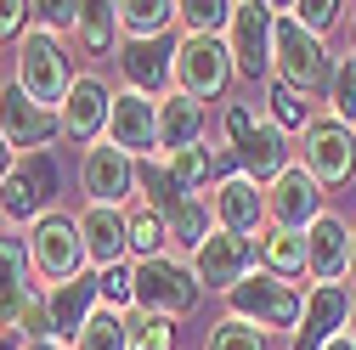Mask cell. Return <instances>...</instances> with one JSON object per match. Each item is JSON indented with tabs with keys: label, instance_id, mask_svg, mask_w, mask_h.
<instances>
[{
	"label": "cell",
	"instance_id": "cell-6",
	"mask_svg": "<svg viewBox=\"0 0 356 350\" xmlns=\"http://www.w3.org/2000/svg\"><path fill=\"white\" fill-rule=\"evenodd\" d=\"M198 299H204V288H198L187 260L159 254V260H142V266H136V311H153V317L175 322V317L198 311Z\"/></svg>",
	"mask_w": 356,
	"mask_h": 350
},
{
	"label": "cell",
	"instance_id": "cell-33",
	"mask_svg": "<svg viewBox=\"0 0 356 350\" xmlns=\"http://www.w3.org/2000/svg\"><path fill=\"white\" fill-rule=\"evenodd\" d=\"M215 158H220L215 147H181V153H159V164H164V169H170V175H175V181H181L193 198H198V187L209 181Z\"/></svg>",
	"mask_w": 356,
	"mask_h": 350
},
{
	"label": "cell",
	"instance_id": "cell-24",
	"mask_svg": "<svg viewBox=\"0 0 356 350\" xmlns=\"http://www.w3.org/2000/svg\"><path fill=\"white\" fill-rule=\"evenodd\" d=\"M238 164H243L249 181H266V187H272L277 175L294 164V158H289V130H277L272 119H260V124H254V136L238 147Z\"/></svg>",
	"mask_w": 356,
	"mask_h": 350
},
{
	"label": "cell",
	"instance_id": "cell-14",
	"mask_svg": "<svg viewBox=\"0 0 356 350\" xmlns=\"http://www.w3.org/2000/svg\"><path fill=\"white\" fill-rule=\"evenodd\" d=\"M209 215L220 232H238V238H260L266 232V192L260 181H249L243 169H227L209 192Z\"/></svg>",
	"mask_w": 356,
	"mask_h": 350
},
{
	"label": "cell",
	"instance_id": "cell-12",
	"mask_svg": "<svg viewBox=\"0 0 356 350\" xmlns=\"http://www.w3.org/2000/svg\"><path fill=\"white\" fill-rule=\"evenodd\" d=\"M102 142H113L119 153H130L136 164L159 158V97H142V91H130V85H119Z\"/></svg>",
	"mask_w": 356,
	"mask_h": 350
},
{
	"label": "cell",
	"instance_id": "cell-16",
	"mask_svg": "<svg viewBox=\"0 0 356 350\" xmlns=\"http://www.w3.org/2000/svg\"><path fill=\"white\" fill-rule=\"evenodd\" d=\"M108 113H113V85H108L102 74H79L57 119H63V136H68V142L91 147V142L108 136Z\"/></svg>",
	"mask_w": 356,
	"mask_h": 350
},
{
	"label": "cell",
	"instance_id": "cell-48",
	"mask_svg": "<svg viewBox=\"0 0 356 350\" xmlns=\"http://www.w3.org/2000/svg\"><path fill=\"white\" fill-rule=\"evenodd\" d=\"M345 333H350V339H356V299H350V328H345Z\"/></svg>",
	"mask_w": 356,
	"mask_h": 350
},
{
	"label": "cell",
	"instance_id": "cell-43",
	"mask_svg": "<svg viewBox=\"0 0 356 350\" xmlns=\"http://www.w3.org/2000/svg\"><path fill=\"white\" fill-rule=\"evenodd\" d=\"M12 169H17V147L0 136V187H6V175H12Z\"/></svg>",
	"mask_w": 356,
	"mask_h": 350
},
{
	"label": "cell",
	"instance_id": "cell-45",
	"mask_svg": "<svg viewBox=\"0 0 356 350\" xmlns=\"http://www.w3.org/2000/svg\"><path fill=\"white\" fill-rule=\"evenodd\" d=\"M323 350H356V339H350V333H339V339H334V344H323Z\"/></svg>",
	"mask_w": 356,
	"mask_h": 350
},
{
	"label": "cell",
	"instance_id": "cell-38",
	"mask_svg": "<svg viewBox=\"0 0 356 350\" xmlns=\"http://www.w3.org/2000/svg\"><path fill=\"white\" fill-rule=\"evenodd\" d=\"M277 12H289L305 34H317V40H323V34L339 23V12H345V6H339V0H300V6H277Z\"/></svg>",
	"mask_w": 356,
	"mask_h": 350
},
{
	"label": "cell",
	"instance_id": "cell-30",
	"mask_svg": "<svg viewBox=\"0 0 356 350\" xmlns=\"http://www.w3.org/2000/svg\"><path fill=\"white\" fill-rule=\"evenodd\" d=\"M74 350H130V322H124V311H108V305H102V311L74 333Z\"/></svg>",
	"mask_w": 356,
	"mask_h": 350
},
{
	"label": "cell",
	"instance_id": "cell-19",
	"mask_svg": "<svg viewBox=\"0 0 356 350\" xmlns=\"http://www.w3.org/2000/svg\"><path fill=\"white\" fill-rule=\"evenodd\" d=\"M34 260H29V243L23 238H0V339H17L23 328V311L34 299Z\"/></svg>",
	"mask_w": 356,
	"mask_h": 350
},
{
	"label": "cell",
	"instance_id": "cell-8",
	"mask_svg": "<svg viewBox=\"0 0 356 350\" xmlns=\"http://www.w3.org/2000/svg\"><path fill=\"white\" fill-rule=\"evenodd\" d=\"M300 169L311 175L317 187H339L356 175V130L339 124L334 113L311 119V130L300 136Z\"/></svg>",
	"mask_w": 356,
	"mask_h": 350
},
{
	"label": "cell",
	"instance_id": "cell-2",
	"mask_svg": "<svg viewBox=\"0 0 356 350\" xmlns=\"http://www.w3.org/2000/svg\"><path fill=\"white\" fill-rule=\"evenodd\" d=\"M272 79H283L289 91H300L305 102L311 97H328V79H334V57L317 34H305L289 12H277V28H272Z\"/></svg>",
	"mask_w": 356,
	"mask_h": 350
},
{
	"label": "cell",
	"instance_id": "cell-23",
	"mask_svg": "<svg viewBox=\"0 0 356 350\" xmlns=\"http://www.w3.org/2000/svg\"><path fill=\"white\" fill-rule=\"evenodd\" d=\"M204 124H209V113H204L193 97H181V91L159 97V153L204 147Z\"/></svg>",
	"mask_w": 356,
	"mask_h": 350
},
{
	"label": "cell",
	"instance_id": "cell-5",
	"mask_svg": "<svg viewBox=\"0 0 356 350\" xmlns=\"http://www.w3.org/2000/svg\"><path fill=\"white\" fill-rule=\"evenodd\" d=\"M63 192V169H57V153H29L17 158V169L6 175V187H0V221H12V226H34V221H46V215H57Z\"/></svg>",
	"mask_w": 356,
	"mask_h": 350
},
{
	"label": "cell",
	"instance_id": "cell-4",
	"mask_svg": "<svg viewBox=\"0 0 356 350\" xmlns=\"http://www.w3.org/2000/svg\"><path fill=\"white\" fill-rule=\"evenodd\" d=\"M232 79H238V68H232L227 40H209V34H181V40H175L170 91H181V97H193V102L204 108V102H215V97H227Z\"/></svg>",
	"mask_w": 356,
	"mask_h": 350
},
{
	"label": "cell",
	"instance_id": "cell-7",
	"mask_svg": "<svg viewBox=\"0 0 356 350\" xmlns=\"http://www.w3.org/2000/svg\"><path fill=\"white\" fill-rule=\"evenodd\" d=\"M254 260H260L254 238H238V232H220V226H215V232L193 249V260H187V266H193L198 288H209V294H220V299H227L243 277H254V272H260Z\"/></svg>",
	"mask_w": 356,
	"mask_h": 350
},
{
	"label": "cell",
	"instance_id": "cell-39",
	"mask_svg": "<svg viewBox=\"0 0 356 350\" xmlns=\"http://www.w3.org/2000/svg\"><path fill=\"white\" fill-rule=\"evenodd\" d=\"M102 305L108 311H136V266H113V272H102Z\"/></svg>",
	"mask_w": 356,
	"mask_h": 350
},
{
	"label": "cell",
	"instance_id": "cell-31",
	"mask_svg": "<svg viewBox=\"0 0 356 350\" xmlns=\"http://www.w3.org/2000/svg\"><path fill=\"white\" fill-rule=\"evenodd\" d=\"M164 226H170V243H181V249L193 254V249H198V243H204V238L215 232V215H209V198H187V203L175 209V215H170Z\"/></svg>",
	"mask_w": 356,
	"mask_h": 350
},
{
	"label": "cell",
	"instance_id": "cell-20",
	"mask_svg": "<svg viewBox=\"0 0 356 350\" xmlns=\"http://www.w3.org/2000/svg\"><path fill=\"white\" fill-rule=\"evenodd\" d=\"M170 68H175V46H164V40H119V74L130 91L170 97Z\"/></svg>",
	"mask_w": 356,
	"mask_h": 350
},
{
	"label": "cell",
	"instance_id": "cell-22",
	"mask_svg": "<svg viewBox=\"0 0 356 350\" xmlns=\"http://www.w3.org/2000/svg\"><path fill=\"white\" fill-rule=\"evenodd\" d=\"M46 305H51V333L57 339H74L85 322H91L97 311H102V277H74V283H57L51 294H46Z\"/></svg>",
	"mask_w": 356,
	"mask_h": 350
},
{
	"label": "cell",
	"instance_id": "cell-11",
	"mask_svg": "<svg viewBox=\"0 0 356 350\" xmlns=\"http://www.w3.org/2000/svg\"><path fill=\"white\" fill-rule=\"evenodd\" d=\"M79 192H85V203L130 209V198H136V158L119 153L113 142H91L79 153Z\"/></svg>",
	"mask_w": 356,
	"mask_h": 350
},
{
	"label": "cell",
	"instance_id": "cell-34",
	"mask_svg": "<svg viewBox=\"0 0 356 350\" xmlns=\"http://www.w3.org/2000/svg\"><path fill=\"white\" fill-rule=\"evenodd\" d=\"M266 102H272V124L277 130H311V102L300 97V91H289L283 79H266Z\"/></svg>",
	"mask_w": 356,
	"mask_h": 350
},
{
	"label": "cell",
	"instance_id": "cell-41",
	"mask_svg": "<svg viewBox=\"0 0 356 350\" xmlns=\"http://www.w3.org/2000/svg\"><path fill=\"white\" fill-rule=\"evenodd\" d=\"M254 124H260V119H254V108H249V102H227V119H220V136H227V147H232V153H238V147L254 136Z\"/></svg>",
	"mask_w": 356,
	"mask_h": 350
},
{
	"label": "cell",
	"instance_id": "cell-28",
	"mask_svg": "<svg viewBox=\"0 0 356 350\" xmlns=\"http://www.w3.org/2000/svg\"><path fill=\"white\" fill-rule=\"evenodd\" d=\"M124 238H130V254H136V266H142V260H159L164 254L170 226H164V215H153L147 203H130L124 209Z\"/></svg>",
	"mask_w": 356,
	"mask_h": 350
},
{
	"label": "cell",
	"instance_id": "cell-32",
	"mask_svg": "<svg viewBox=\"0 0 356 350\" xmlns=\"http://www.w3.org/2000/svg\"><path fill=\"white\" fill-rule=\"evenodd\" d=\"M175 23H181L187 34L227 40V28H232V6H227V0H187V6H175Z\"/></svg>",
	"mask_w": 356,
	"mask_h": 350
},
{
	"label": "cell",
	"instance_id": "cell-44",
	"mask_svg": "<svg viewBox=\"0 0 356 350\" xmlns=\"http://www.w3.org/2000/svg\"><path fill=\"white\" fill-rule=\"evenodd\" d=\"M17 350H68L63 339H34V344H17Z\"/></svg>",
	"mask_w": 356,
	"mask_h": 350
},
{
	"label": "cell",
	"instance_id": "cell-26",
	"mask_svg": "<svg viewBox=\"0 0 356 350\" xmlns=\"http://www.w3.org/2000/svg\"><path fill=\"white\" fill-rule=\"evenodd\" d=\"M119 34L124 40H164L175 28V6L170 0H119Z\"/></svg>",
	"mask_w": 356,
	"mask_h": 350
},
{
	"label": "cell",
	"instance_id": "cell-27",
	"mask_svg": "<svg viewBox=\"0 0 356 350\" xmlns=\"http://www.w3.org/2000/svg\"><path fill=\"white\" fill-rule=\"evenodd\" d=\"M136 192H142V203H147L153 215H164V221H170V215L193 198V192H187L181 181H175V175H170L164 164H159V158H142V164H136Z\"/></svg>",
	"mask_w": 356,
	"mask_h": 350
},
{
	"label": "cell",
	"instance_id": "cell-18",
	"mask_svg": "<svg viewBox=\"0 0 356 350\" xmlns=\"http://www.w3.org/2000/svg\"><path fill=\"white\" fill-rule=\"evenodd\" d=\"M305 277L311 283H339L350 277V226L345 215H317V221L305 226Z\"/></svg>",
	"mask_w": 356,
	"mask_h": 350
},
{
	"label": "cell",
	"instance_id": "cell-42",
	"mask_svg": "<svg viewBox=\"0 0 356 350\" xmlns=\"http://www.w3.org/2000/svg\"><path fill=\"white\" fill-rule=\"evenodd\" d=\"M12 34H29V6L23 0H0V40Z\"/></svg>",
	"mask_w": 356,
	"mask_h": 350
},
{
	"label": "cell",
	"instance_id": "cell-17",
	"mask_svg": "<svg viewBox=\"0 0 356 350\" xmlns=\"http://www.w3.org/2000/svg\"><path fill=\"white\" fill-rule=\"evenodd\" d=\"M323 215V187L311 181L300 164H289L272 187H266V226H283V232H305L311 221Z\"/></svg>",
	"mask_w": 356,
	"mask_h": 350
},
{
	"label": "cell",
	"instance_id": "cell-25",
	"mask_svg": "<svg viewBox=\"0 0 356 350\" xmlns=\"http://www.w3.org/2000/svg\"><path fill=\"white\" fill-rule=\"evenodd\" d=\"M254 249H260V272H272V277H300L305 272V232H283V226H266L260 238H254Z\"/></svg>",
	"mask_w": 356,
	"mask_h": 350
},
{
	"label": "cell",
	"instance_id": "cell-46",
	"mask_svg": "<svg viewBox=\"0 0 356 350\" xmlns=\"http://www.w3.org/2000/svg\"><path fill=\"white\" fill-rule=\"evenodd\" d=\"M350 283H356V226H350Z\"/></svg>",
	"mask_w": 356,
	"mask_h": 350
},
{
	"label": "cell",
	"instance_id": "cell-47",
	"mask_svg": "<svg viewBox=\"0 0 356 350\" xmlns=\"http://www.w3.org/2000/svg\"><path fill=\"white\" fill-rule=\"evenodd\" d=\"M350 57H356V6H350Z\"/></svg>",
	"mask_w": 356,
	"mask_h": 350
},
{
	"label": "cell",
	"instance_id": "cell-1",
	"mask_svg": "<svg viewBox=\"0 0 356 350\" xmlns=\"http://www.w3.org/2000/svg\"><path fill=\"white\" fill-rule=\"evenodd\" d=\"M74 79H79V74H74V62H68V51H63L57 34L29 28V34L17 40V74H12V85H17L29 102H40L46 113H63Z\"/></svg>",
	"mask_w": 356,
	"mask_h": 350
},
{
	"label": "cell",
	"instance_id": "cell-36",
	"mask_svg": "<svg viewBox=\"0 0 356 350\" xmlns=\"http://www.w3.org/2000/svg\"><path fill=\"white\" fill-rule=\"evenodd\" d=\"M328 113L339 124L356 130V57H339L334 62V79H328Z\"/></svg>",
	"mask_w": 356,
	"mask_h": 350
},
{
	"label": "cell",
	"instance_id": "cell-9",
	"mask_svg": "<svg viewBox=\"0 0 356 350\" xmlns=\"http://www.w3.org/2000/svg\"><path fill=\"white\" fill-rule=\"evenodd\" d=\"M29 260H34L40 277H51V288L85 277L91 260H85L79 221H74V215H46V221H34V226H29Z\"/></svg>",
	"mask_w": 356,
	"mask_h": 350
},
{
	"label": "cell",
	"instance_id": "cell-13",
	"mask_svg": "<svg viewBox=\"0 0 356 350\" xmlns=\"http://www.w3.org/2000/svg\"><path fill=\"white\" fill-rule=\"evenodd\" d=\"M350 299L356 294L345 283H311L305 288V317L289 333V350H323V344H334L350 328Z\"/></svg>",
	"mask_w": 356,
	"mask_h": 350
},
{
	"label": "cell",
	"instance_id": "cell-40",
	"mask_svg": "<svg viewBox=\"0 0 356 350\" xmlns=\"http://www.w3.org/2000/svg\"><path fill=\"white\" fill-rule=\"evenodd\" d=\"M79 12L85 6H68V0H40V6H29V28H46V34H74L79 28Z\"/></svg>",
	"mask_w": 356,
	"mask_h": 350
},
{
	"label": "cell",
	"instance_id": "cell-3",
	"mask_svg": "<svg viewBox=\"0 0 356 350\" xmlns=\"http://www.w3.org/2000/svg\"><path fill=\"white\" fill-rule=\"evenodd\" d=\"M227 317L254 322L260 333H294L305 317V283L272 277V272H254L227 294Z\"/></svg>",
	"mask_w": 356,
	"mask_h": 350
},
{
	"label": "cell",
	"instance_id": "cell-37",
	"mask_svg": "<svg viewBox=\"0 0 356 350\" xmlns=\"http://www.w3.org/2000/svg\"><path fill=\"white\" fill-rule=\"evenodd\" d=\"M209 350H272V333H260L254 322H238V317H220L209 328Z\"/></svg>",
	"mask_w": 356,
	"mask_h": 350
},
{
	"label": "cell",
	"instance_id": "cell-10",
	"mask_svg": "<svg viewBox=\"0 0 356 350\" xmlns=\"http://www.w3.org/2000/svg\"><path fill=\"white\" fill-rule=\"evenodd\" d=\"M272 28H277V6H260V0H243V6H232L227 51H232L238 79H249V85L272 79Z\"/></svg>",
	"mask_w": 356,
	"mask_h": 350
},
{
	"label": "cell",
	"instance_id": "cell-35",
	"mask_svg": "<svg viewBox=\"0 0 356 350\" xmlns=\"http://www.w3.org/2000/svg\"><path fill=\"white\" fill-rule=\"evenodd\" d=\"M130 322V350H175V322L153 311H124Z\"/></svg>",
	"mask_w": 356,
	"mask_h": 350
},
{
	"label": "cell",
	"instance_id": "cell-29",
	"mask_svg": "<svg viewBox=\"0 0 356 350\" xmlns=\"http://www.w3.org/2000/svg\"><path fill=\"white\" fill-rule=\"evenodd\" d=\"M74 46L85 51V57H108L113 46H119V12L113 6H85L79 12V28H74Z\"/></svg>",
	"mask_w": 356,
	"mask_h": 350
},
{
	"label": "cell",
	"instance_id": "cell-21",
	"mask_svg": "<svg viewBox=\"0 0 356 350\" xmlns=\"http://www.w3.org/2000/svg\"><path fill=\"white\" fill-rule=\"evenodd\" d=\"M79 238H85V260L102 272L130 260V238H124V209L113 203H85L79 209Z\"/></svg>",
	"mask_w": 356,
	"mask_h": 350
},
{
	"label": "cell",
	"instance_id": "cell-15",
	"mask_svg": "<svg viewBox=\"0 0 356 350\" xmlns=\"http://www.w3.org/2000/svg\"><path fill=\"white\" fill-rule=\"evenodd\" d=\"M0 136H6L23 158L29 153H51V142L63 136V119L46 113L40 102H29L17 85H0Z\"/></svg>",
	"mask_w": 356,
	"mask_h": 350
}]
</instances>
